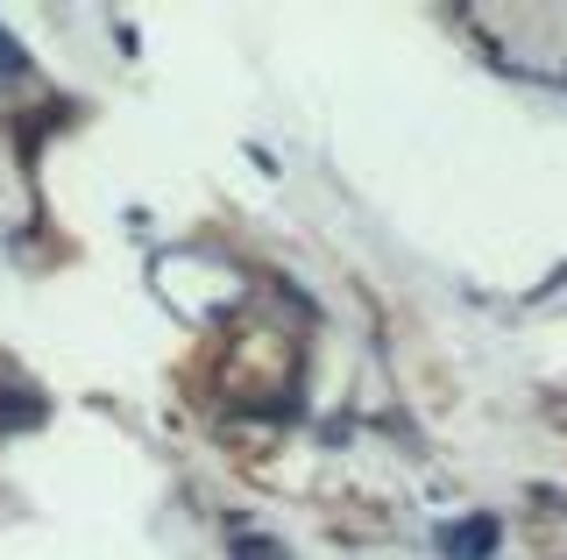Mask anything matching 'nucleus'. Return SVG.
<instances>
[{
	"label": "nucleus",
	"instance_id": "f257e3e1",
	"mask_svg": "<svg viewBox=\"0 0 567 560\" xmlns=\"http://www.w3.org/2000/svg\"><path fill=\"white\" fill-rule=\"evenodd\" d=\"M496 532H504V525H496L489 511L454 518V525H440V553H447V560H489L496 553Z\"/></svg>",
	"mask_w": 567,
	"mask_h": 560
},
{
	"label": "nucleus",
	"instance_id": "7ed1b4c3",
	"mask_svg": "<svg viewBox=\"0 0 567 560\" xmlns=\"http://www.w3.org/2000/svg\"><path fill=\"white\" fill-rule=\"evenodd\" d=\"M0 72H8V79H29V58L14 50V37H8V29H0Z\"/></svg>",
	"mask_w": 567,
	"mask_h": 560
},
{
	"label": "nucleus",
	"instance_id": "f03ea898",
	"mask_svg": "<svg viewBox=\"0 0 567 560\" xmlns=\"http://www.w3.org/2000/svg\"><path fill=\"white\" fill-rule=\"evenodd\" d=\"M235 560H284V547H277V539H262V532H241L235 539Z\"/></svg>",
	"mask_w": 567,
	"mask_h": 560
}]
</instances>
